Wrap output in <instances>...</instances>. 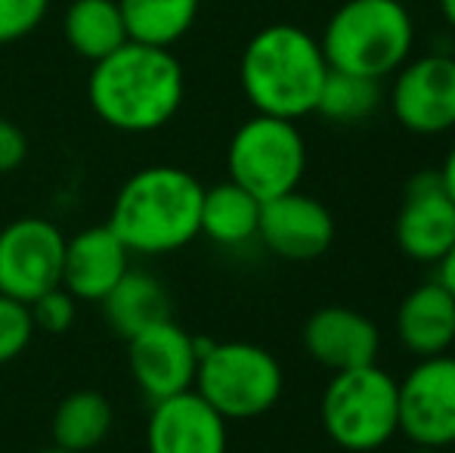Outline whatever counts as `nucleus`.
Segmentation results:
<instances>
[{"instance_id":"0eeeda50","label":"nucleus","mask_w":455,"mask_h":453,"mask_svg":"<svg viewBox=\"0 0 455 453\" xmlns=\"http://www.w3.org/2000/svg\"><path fill=\"white\" fill-rule=\"evenodd\" d=\"M229 181L260 202L298 190L307 171V143L298 125L275 115H254L235 127L227 146Z\"/></svg>"},{"instance_id":"f03ea898","label":"nucleus","mask_w":455,"mask_h":453,"mask_svg":"<svg viewBox=\"0 0 455 453\" xmlns=\"http://www.w3.org/2000/svg\"><path fill=\"white\" fill-rule=\"evenodd\" d=\"M204 187L177 165H149L121 183L108 230L131 255H168L189 246L202 227Z\"/></svg>"},{"instance_id":"5701e85b","label":"nucleus","mask_w":455,"mask_h":453,"mask_svg":"<svg viewBox=\"0 0 455 453\" xmlns=\"http://www.w3.org/2000/svg\"><path fill=\"white\" fill-rule=\"evenodd\" d=\"M378 103H381V81L329 69L316 100V112L338 125H356L371 118Z\"/></svg>"},{"instance_id":"6ab92c4d","label":"nucleus","mask_w":455,"mask_h":453,"mask_svg":"<svg viewBox=\"0 0 455 453\" xmlns=\"http://www.w3.org/2000/svg\"><path fill=\"white\" fill-rule=\"evenodd\" d=\"M260 199L242 190L239 183L223 181L204 190L202 196V227L198 233L223 248H239L258 239Z\"/></svg>"},{"instance_id":"412c9836","label":"nucleus","mask_w":455,"mask_h":453,"mask_svg":"<svg viewBox=\"0 0 455 453\" xmlns=\"http://www.w3.org/2000/svg\"><path fill=\"white\" fill-rule=\"evenodd\" d=\"M115 423L112 400L102 392L93 388H81L60 400V407L53 410V444L62 450L75 453H91L100 448L108 438Z\"/></svg>"},{"instance_id":"bb28decb","label":"nucleus","mask_w":455,"mask_h":453,"mask_svg":"<svg viewBox=\"0 0 455 453\" xmlns=\"http://www.w3.org/2000/svg\"><path fill=\"white\" fill-rule=\"evenodd\" d=\"M28 158V137L25 131L10 118H0V174L22 168Z\"/></svg>"},{"instance_id":"2f4dec72","label":"nucleus","mask_w":455,"mask_h":453,"mask_svg":"<svg viewBox=\"0 0 455 453\" xmlns=\"http://www.w3.org/2000/svg\"><path fill=\"white\" fill-rule=\"evenodd\" d=\"M41 453H75V450H62V448H56V444H53V448H47V450H41Z\"/></svg>"},{"instance_id":"4468645a","label":"nucleus","mask_w":455,"mask_h":453,"mask_svg":"<svg viewBox=\"0 0 455 453\" xmlns=\"http://www.w3.org/2000/svg\"><path fill=\"white\" fill-rule=\"evenodd\" d=\"M227 419L196 388L152 404L146 423L149 453H227Z\"/></svg>"},{"instance_id":"c85d7f7f","label":"nucleus","mask_w":455,"mask_h":453,"mask_svg":"<svg viewBox=\"0 0 455 453\" xmlns=\"http://www.w3.org/2000/svg\"><path fill=\"white\" fill-rule=\"evenodd\" d=\"M437 174H440V181H443L446 193H450V196H452V202H455V146H452L450 152H446L443 168H440Z\"/></svg>"},{"instance_id":"6e6552de","label":"nucleus","mask_w":455,"mask_h":453,"mask_svg":"<svg viewBox=\"0 0 455 453\" xmlns=\"http://www.w3.org/2000/svg\"><path fill=\"white\" fill-rule=\"evenodd\" d=\"M66 236L47 218H19L0 230V292L31 304L62 286Z\"/></svg>"},{"instance_id":"7ed1b4c3","label":"nucleus","mask_w":455,"mask_h":453,"mask_svg":"<svg viewBox=\"0 0 455 453\" xmlns=\"http://www.w3.org/2000/svg\"><path fill=\"white\" fill-rule=\"evenodd\" d=\"M329 62L319 41L300 25L275 22L245 44L239 60V85L260 115L298 121L316 112V100Z\"/></svg>"},{"instance_id":"f8f14e48","label":"nucleus","mask_w":455,"mask_h":453,"mask_svg":"<svg viewBox=\"0 0 455 453\" xmlns=\"http://www.w3.org/2000/svg\"><path fill=\"white\" fill-rule=\"evenodd\" d=\"M396 246L419 264H440L455 246V202L437 171H421L406 183L396 214Z\"/></svg>"},{"instance_id":"a211bd4d","label":"nucleus","mask_w":455,"mask_h":453,"mask_svg":"<svg viewBox=\"0 0 455 453\" xmlns=\"http://www.w3.org/2000/svg\"><path fill=\"white\" fill-rule=\"evenodd\" d=\"M102 314L118 339H133L156 323L171 320V295L152 273L127 271L121 283L102 298Z\"/></svg>"},{"instance_id":"f257e3e1","label":"nucleus","mask_w":455,"mask_h":453,"mask_svg":"<svg viewBox=\"0 0 455 453\" xmlns=\"http://www.w3.org/2000/svg\"><path fill=\"white\" fill-rule=\"evenodd\" d=\"M186 75L171 50L127 41L93 62L87 100L102 125L121 133H152L183 106Z\"/></svg>"},{"instance_id":"7c9ffc66","label":"nucleus","mask_w":455,"mask_h":453,"mask_svg":"<svg viewBox=\"0 0 455 453\" xmlns=\"http://www.w3.org/2000/svg\"><path fill=\"white\" fill-rule=\"evenodd\" d=\"M409 453H443L440 448H421V444H412V450Z\"/></svg>"},{"instance_id":"393cba45","label":"nucleus","mask_w":455,"mask_h":453,"mask_svg":"<svg viewBox=\"0 0 455 453\" xmlns=\"http://www.w3.org/2000/svg\"><path fill=\"white\" fill-rule=\"evenodd\" d=\"M31 320H35V329L50 336H62L75 327V317H78V298L72 292H66L62 286L37 295L35 302L28 304Z\"/></svg>"},{"instance_id":"20e7f679","label":"nucleus","mask_w":455,"mask_h":453,"mask_svg":"<svg viewBox=\"0 0 455 453\" xmlns=\"http://www.w3.org/2000/svg\"><path fill=\"white\" fill-rule=\"evenodd\" d=\"M415 22L403 0H347L325 22L319 47L335 72L387 78L412 56Z\"/></svg>"},{"instance_id":"dca6fc26","label":"nucleus","mask_w":455,"mask_h":453,"mask_svg":"<svg viewBox=\"0 0 455 453\" xmlns=\"http://www.w3.org/2000/svg\"><path fill=\"white\" fill-rule=\"evenodd\" d=\"M127 271H131V252L108 224L87 227L66 239L62 289L72 292L78 302H102Z\"/></svg>"},{"instance_id":"f3484780","label":"nucleus","mask_w":455,"mask_h":453,"mask_svg":"<svg viewBox=\"0 0 455 453\" xmlns=\"http://www.w3.org/2000/svg\"><path fill=\"white\" fill-rule=\"evenodd\" d=\"M396 339L412 357H437L455 344V298L437 279L415 286L396 308Z\"/></svg>"},{"instance_id":"2eb2a0df","label":"nucleus","mask_w":455,"mask_h":453,"mask_svg":"<svg viewBox=\"0 0 455 453\" xmlns=\"http://www.w3.org/2000/svg\"><path fill=\"white\" fill-rule=\"evenodd\" d=\"M300 336L313 363L331 373L378 363V351H381V329L347 304H325L313 311Z\"/></svg>"},{"instance_id":"9d476101","label":"nucleus","mask_w":455,"mask_h":453,"mask_svg":"<svg viewBox=\"0 0 455 453\" xmlns=\"http://www.w3.org/2000/svg\"><path fill=\"white\" fill-rule=\"evenodd\" d=\"M394 118L419 137H437L455 127V56L427 53L406 60L390 85Z\"/></svg>"},{"instance_id":"ddd939ff","label":"nucleus","mask_w":455,"mask_h":453,"mask_svg":"<svg viewBox=\"0 0 455 453\" xmlns=\"http://www.w3.org/2000/svg\"><path fill=\"white\" fill-rule=\"evenodd\" d=\"M258 239L285 261H316L335 242V218L319 199L291 190L260 202Z\"/></svg>"},{"instance_id":"9b49d317","label":"nucleus","mask_w":455,"mask_h":453,"mask_svg":"<svg viewBox=\"0 0 455 453\" xmlns=\"http://www.w3.org/2000/svg\"><path fill=\"white\" fill-rule=\"evenodd\" d=\"M127 367L149 404L174 398L196 385L198 339L171 317L127 339Z\"/></svg>"},{"instance_id":"4be33fe9","label":"nucleus","mask_w":455,"mask_h":453,"mask_svg":"<svg viewBox=\"0 0 455 453\" xmlns=\"http://www.w3.org/2000/svg\"><path fill=\"white\" fill-rule=\"evenodd\" d=\"M202 0H118L127 41L171 50L189 35Z\"/></svg>"},{"instance_id":"a878e982","label":"nucleus","mask_w":455,"mask_h":453,"mask_svg":"<svg viewBox=\"0 0 455 453\" xmlns=\"http://www.w3.org/2000/svg\"><path fill=\"white\" fill-rule=\"evenodd\" d=\"M50 10V0H0V47L16 44L37 31Z\"/></svg>"},{"instance_id":"423d86ee","label":"nucleus","mask_w":455,"mask_h":453,"mask_svg":"<svg viewBox=\"0 0 455 453\" xmlns=\"http://www.w3.org/2000/svg\"><path fill=\"white\" fill-rule=\"evenodd\" d=\"M196 388L227 423L258 419L279 404L285 373L267 348L251 342L198 339Z\"/></svg>"},{"instance_id":"1a4fd4ad","label":"nucleus","mask_w":455,"mask_h":453,"mask_svg":"<svg viewBox=\"0 0 455 453\" xmlns=\"http://www.w3.org/2000/svg\"><path fill=\"white\" fill-rule=\"evenodd\" d=\"M400 432L421 448L455 444V354L421 357L400 379Z\"/></svg>"},{"instance_id":"aec40b11","label":"nucleus","mask_w":455,"mask_h":453,"mask_svg":"<svg viewBox=\"0 0 455 453\" xmlns=\"http://www.w3.org/2000/svg\"><path fill=\"white\" fill-rule=\"evenodd\" d=\"M62 37L81 60L100 62L127 44L118 0H72L62 16Z\"/></svg>"},{"instance_id":"cd10ccee","label":"nucleus","mask_w":455,"mask_h":453,"mask_svg":"<svg viewBox=\"0 0 455 453\" xmlns=\"http://www.w3.org/2000/svg\"><path fill=\"white\" fill-rule=\"evenodd\" d=\"M437 283L443 286V289L455 298V246L443 255V258H440V264H437Z\"/></svg>"},{"instance_id":"c756f323","label":"nucleus","mask_w":455,"mask_h":453,"mask_svg":"<svg viewBox=\"0 0 455 453\" xmlns=\"http://www.w3.org/2000/svg\"><path fill=\"white\" fill-rule=\"evenodd\" d=\"M440 12H443V19L455 28V0H440Z\"/></svg>"},{"instance_id":"b1692460","label":"nucleus","mask_w":455,"mask_h":453,"mask_svg":"<svg viewBox=\"0 0 455 453\" xmlns=\"http://www.w3.org/2000/svg\"><path fill=\"white\" fill-rule=\"evenodd\" d=\"M35 333L37 329L35 320H31L28 304L0 292V367L22 357V351L31 344Z\"/></svg>"},{"instance_id":"39448f33","label":"nucleus","mask_w":455,"mask_h":453,"mask_svg":"<svg viewBox=\"0 0 455 453\" xmlns=\"http://www.w3.org/2000/svg\"><path fill=\"white\" fill-rule=\"evenodd\" d=\"M319 419L335 448L375 453L400 435V382L378 363L335 373L323 392Z\"/></svg>"}]
</instances>
